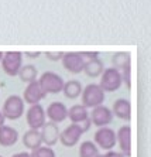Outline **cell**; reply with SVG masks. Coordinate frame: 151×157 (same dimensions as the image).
<instances>
[{"label": "cell", "mask_w": 151, "mask_h": 157, "mask_svg": "<svg viewBox=\"0 0 151 157\" xmlns=\"http://www.w3.org/2000/svg\"><path fill=\"white\" fill-rule=\"evenodd\" d=\"M106 94L102 91V88L98 84H89L85 88H82V94H81V101L82 106L88 108H96V106L103 105Z\"/></svg>", "instance_id": "cell-1"}, {"label": "cell", "mask_w": 151, "mask_h": 157, "mask_svg": "<svg viewBox=\"0 0 151 157\" xmlns=\"http://www.w3.org/2000/svg\"><path fill=\"white\" fill-rule=\"evenodd\" d=\"M2 113H3L4 119L9 121H17L23 116L24 113V101L20 98L19 95H10L3 103L2 108Z\"/></svg>", "instance_id": "cell-2"}, {"label": "cell", "mask_w": 151, "mask_h": 157, "mask_svg": "<svg viewBox=\"0 0 151 157\" xmlns=\"http://www.w3.org/2000/svg\"><path fill=\"white\" fill-rule=\"evenodd\" d=\"M37 81H38V84H40L41 89L45 92V95H48V94L55 95V94L62 92L64 84H65L61 75H58L57 72H51V71L44 72L40 77V79H37Z\"/></svg>", "instance_id": "cell-3"}, {"label": "cell", "mask_w": 151, "mask_h": 157, "mask_svg": "<svg viewBox=\"0 0 151 157\" xmlns=\"http://www.w3.org/2000/svg\"><path fill=\"white\" fill-rule=\"evenodd\" d=\"M123 79H122V74L120 71H117L116 68L110 67L107 70H103L102 75H100V82L99 85L102 88V91L106 94V92H114L117 91L119 88L122 86Z\"/></svg>", "instance_id": "cell-4"}, {"label": "cell", "mask_w": 151, "mask_h": 157, "mask_svg": "<svg viewBox=\"0 0 151 157\" xmlns=\"http://www.w3.org/2000/svg\"><path fill=\"white\" fill-rule=\"evenodd\" d=\"M2 67L3 71L9 77H17L20 68L23 67V52L20 51H7L3 52L2 58Z\"/></svg>", "instance_id": "cell-5"}, {"label": "cell", "mask_w": 151, "mask_h": 157, "mask_svg": "<svg viewBox=\"0 0 151 157\" xmlns=\"http://www.w3.org/2000/svg\"><path fill=\"white\" fill-rule=\"evenodd\" d=\"M93 140H95V144H98V149H103L106 151L113 149L117 143H116V132L113 129L107 128H99L96 130L95 136H93Z\"/></svg>", "instance_id": "cell-6"}, {"label": "cell", "mask_w": 151, "mask_h": 157, "mask_svg": "<svg viewBox=\"0 0 151 157\" xmlns=\"http://www.w3.org/2000/svg\"><path fill=\"white\" fill-rule=\"evenodd\" d=\"M82 135H83V130H82L81 124L71 123L62 132H59V142L65 147H74L75 144L79 143Z\"/></svg>", "instance_id": "cell-7"}, {"label": "cell", "mask_w": 151, "mask_h": 157, "mask_svg": "<svg viewBox=\"0 0 151 157\" xmlns=\"http://www.w3.org/2000/svg\"><path fill=\"white\" fill-rule=\"evenodd\" d=\"M45 119H47L45 117V110L40 103L31 105L26 113V121L27 124H28V129H33V130H40L44 126Z\"/></svg>", "instance_id": "cell-8"}, {"label": "cell", "mask_w": 151, "mask_h": 157, "mask_svg": "<svg viewBox=\"0 0 151 157\" xmlns=\"http://www.w3.org/2000/svg\"><path fill=\"white\" fill-rule=\"evenodd\" d=\"M89 119H90V123L96 124L98 128H105L109 123H112L113 113H112V109H109L107 106L100 105L93 108L90 115H89Z\"/></svg>", "instance_id": "cell-9"}, {"label": "cell", "mask_w": 151, "mask_h": 157, "mask_svg": "<svg viewBox=\"0 0 151 157\" xmlns=\"http://www.w3.org/2000/svg\"><path fill=\"white\" fill-rule=\"evenodd\" d=\"M83 58L81 52H64L62 55V65L68 72L71 74H81L83 71Z\"/></svg>", "instance_id": "cell-10"}, {"label": "cell", "mask_w": 151, "mask_h": 157, "mask_svg": "<svg viewBox=\"0 0 151 157\" xmlns=\"http://www.w3.org/2000/svg\"><path fill=\"white\" fill-rule=\"evenodd\" d=\"M45 96L47 95L41 89L38 81H34L31 84H27V88L23 92V101H24V103H28V105H37Z\"/></svg>", "instance_id": "cell-11"}, {"label": "cell", "mask_w": 151, "mask_h": 157, "mask_svg": "<svg viewBox=\"0 0 151 157\" xmlns=\"http://www.w3.org/2000/svg\"><path fill=\"white\" fill-rule=\"evenodd\" d=\"M116 143H119L120 153L124 157H130L131 154V128L124 124L116 133Z\"/></svg>", "instance_id": "cell-12"}, {"label": "cell", "mask_w": 151, "mask_h": 157, "mask_svg": "<svg viewBox=\"0 0 151 157\" xmlns=\"http://www.w3.org/2000/svg\"><path fill=\"white\" fill-rule=\"evenodd\" d=\"M45 117L50 119V122L58 124L59 122H64L68 117V108L62 102H51L45 110Z\"/></svg>", "instance_id": "cell-13"}, {"label": "cell", "mask_w": 151, "mask_h": 157, "mask_svg": "<svg viewBox=\"0 0 151 157\" xmlns=\"http://www.w3.org/2000/svg\"><path fill=\"white\" fill-rule=\"evenodd\" d=\"M59 132L61 130H59L58 124L52 123V122H45L40 132L42 144L48 147H52L54 144H57V142L59 140Z\"/></svg>", "instance_id": "cell-14"}, {"label": "cell", "mask_w": 151, "mask_h": 157, "mask_svg": "<svg viewBox=\"0 0 151 157\" xmlns=\"http://www.w3.org/2000/svg\"><path fill=\"white\" fill-rule=\"evenodd\" d=\"M19 140V133L14 128L7 126V124H3L0 126V144L3 147H10L14 146Z\"/></svg>", "instance_id": "cell-15"}, {"label": "cell", "mask_w": 151, "mask_h": 157, "mask_svg": "<svg viewBox=\"0 0 151 157\" xmlns=\"http://www.w3.org/2000/svg\"><path fill=\"white\" fill-rule=\"evenodd\" d=\"M112 113H113V116H117L119 119L130 121V117H131V105H130L127 99H117L113 103Z\"/></svg>", "instance_id": "cell-16"}, {"label": "cell", "mask_w": 151, "mask_h": 157, "mask_svg": "<svg viewBox=\"0 0 151 157\" xmlns=\"http://www.w3.org/2000/svg\"><path fill=\"white\" fill-rule=\"evenodd\" d=\"M23 144L27 147L28 150H35L40 146H42V140H41V135L40 130H33V129H28V130L24 133L23 136Z\"/></svg>", "instance_id": "cell-17"}, {"label": "cell", "mask_w": 151, "mask_h": 157, "mask_svg": "<svg viewBox=\"0 0 151 157\" xmlns=\"http://www.w3.org/2000/svg\"><path fill=\"white\" fill-rule=\"evenodd\" d=\"M105 70V65L103 62L100 61L99 58H95V59H89V61H85L83 64V71L89 78H96V77H100L102 72Z\"/></svg>", "instance_id": "cell-18"}, {"label": "cell", "mask_w": 151, "mask_h": 157, "mask_svg": "<svg viewBox=\"0 0 151 157\" xmlns=\"http://www.w3.org/2000/svg\"><path fill=\"white\" fill-rule=\"evenodd\" d=\"M68 117H69V121L72 122V123L79 124V123H82V122H85L86 119H89V112L85 106L74 105L68 109Z\"/></svg>", "instance_id": "cell-19"}, {"label": "cell", "mask_w": 151, "mask_h": 157, "mask_svg": "<svg viewBox=\"0 0 151 157\" xmlns=\"http://www.w3.org/2000/svg\"><path fill=\"white\" fill-rule=\"evenodd\" d=\"M62 92L68 99H76L82 94V84L76 79H71L64 84Z\"/></svg>", "instance_id": "cell-20"}, {"label": "cell", "mask_w": 151, "mask_h": 157, "mask_svg": "<svg viewBox=\"0 0 151 157\" xmlns=\"http://www.w3.org/2000/svg\"><path fill=\"white\" fill-rule=\"evenodd\" d=\"M112 64H113V68H116L117 71L122 72L126 68H130V64H131V57H130L129 52H116L112 58Z\"/></svg>", "instance_id": "cell-21"}, {"label": "cell", "mask_w": 151, "mask_h": 157, "mask_svg": "<svg viewBox=\"0 0 151 157\" xmlns=\"http://www.w3.org/2000/svg\"><path fill=\"white\" fill-rule=\"evenodd\" d=\"M17 75L20 77V79H21L23 82H26V84H31V82H34V81H37L38 71H37V68H35L34 65L28 64V65H23L21 68H20V71H19Z\"/></svg>", "instance_id": "cell-22"}, {"label": "cell", "mask_w": 151, "mask_h": 157, "mask_svg": "<svg viewBox=\"0 0 151 157\" xmlns=\"http://www.w3.org/2000/svg\"><path fill=\"white\" fill-rule=\"evenodd\" d=\"M79 157H99V149L93 142L85 140L79 146Z\"/></svg>", "instance_id": "cell-23"}, {"label": "cell", "mask_w": 151, "mask_h": 157, "mask_svg": "<svg viewBox=\"0 0 151 157\" xmlns=\"http://www.w3.org/2000/svg\"><path fill=\"white\" fill-rule=\"evenodd\" d=\"M30 157H55V151L52 150V147L40 146L30 153Z\"/></svg>", "instance_id": "cell-24"}, {"label": "cell", "mask_w": 151, "mask_h": 157, "mask_svg": "<svg viewBox=\"0 0 151 157\" xmlns=\"http://www.w3.org/2000/svg\"><path fill=\"white\" fill-rule=\"evenodd\" d=\"M44 54H45V57H47L50 61H61V59H62L64 52L62 51H54V52L47 51V52H44Z\"/></svg>", "instance_id": "cell-25"}, {"label": "cell", "mask_w": 151, "mask_h": 157, "mask_svg": "<svg viewBox=\"0 0 151 157\" xmlns=\"http://www.w3.org/2000/svg\"><path fill=\"white\" fill-rule=\"evenodd\" d=\"M82 58L83 61H89V59H95V58H99V52H95V51H88V52H81Z\"/></svg>", "instance_id": "cell-26"}, {"label": "cell", "mask_w": 151, "mask_h": 157, "mask_svg": "<svg viewBox=\"0 0 151 157\" xmlns=\"http://www.w3.org/2000/svg\"><path fill=\"white\" fill-rule=\"evenodd\" d=\"M99 157H124L122 153H119V151H113V150H109L106 151L105 154H99Z\"/></svg>", "instance_id": "cell-27"}, {"label": "cell", "mask_w": 151, "mask_h": 157, "mask_svg": "<svg viewBox=\"0 0 151 157\" xmlns=\"http://www.w3.org/2000/svg\"><path fill=\"white\" fill-rule=\"evenodd\" d=\"M40 54H41V52L40 51H27L26 52V55H27V57H28V58H38V57H40Z\"/></svg>", "instance_id": "cell-28"}, {"label": "cell", "mask_w": 151, "mask_h": 157, "mask_svg": "<svg viewBox=\"0 0 151 157\" xmlns=\"http://www.w3.org/2000/svg\"><path fill=\"white\" fill-rule=\"evenodd\" d=\"M11 157H30V153L28 151H20V153L13 154Z\"/></svg>", "instance_id": "cell-29"}, {"label": "cell", "mask_w": 151, "mask_h": 157, "mask_svg": "<svg viewBox=\"0 0 151 157\" xmlns=\"http://www.w3.org/2000/svg\"><path fill=\"white\" fill-rule=\"evenodd\" d=\"M4 122H6V119H4L3 113H2V110H0V126H3V124H4Z\"/></svg>", "instance_id": "cell-30"}, {"label": "cell", "mask_w": 151, "mask_h": 157, "mask_svg": "<svg viewBox=\"0 0 151 157\" xmlns=\"http://www.w3.org/2000/svg\"><path fill=\"white\" fill-rule=\"evenodd\" d=\"M2 58H3V52L0 51V61H2Z\"/></svg>", "instance_id": "cell-31"}, {"label": "cell", "mask_w": 151, "mask_h": 157, "mask_svg": "<svg viewBox=\"0 0 151 157\" xmlns=\"http://www.w3.org/2000/svg\"><path fill=\"white\" fill-rule=\"evenodd\" d=\"M0 157H3V156H0Z\"/></svg>", "instance_id": "cell-32"}]
</instances>
